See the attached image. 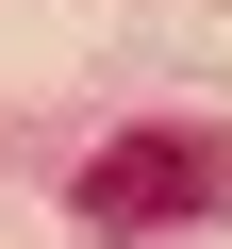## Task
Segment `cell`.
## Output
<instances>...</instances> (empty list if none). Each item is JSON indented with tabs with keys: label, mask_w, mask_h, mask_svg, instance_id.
I'll return each instance as SVG.
<instances>
[{
	"label": "cell",
	"mask_w": 232,
	"mask_h": 249,
	"mask_svg": "<svg viewBox=\"0 0 232 249\" xmlns=\"http://www.w3.org/2000/svg\"><path fill=\"white\" fill-rule=\"evenodd\" d=\"M215 133H116L99 166H83V216L99 232H182V216H215Z\"/></svg>",
	"instance_id": "obj_1"
}]
</instances>
